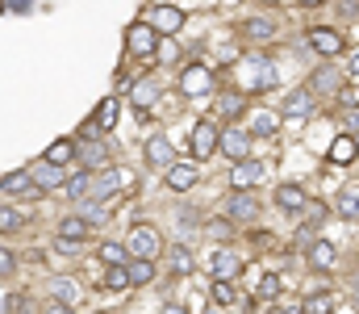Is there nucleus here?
Segmentation results:
<instances>
[{"label":"nucleus","mask_w":359,"mask_h":314,"mask_svg":"<svg viewBox=\"0 0 359 314\" xmlns=\"http://www.w3.org/2000/svg\"><path fill=\"white\" fill-rule=\"evenodd\" d=\"M234 84H238L243 97L264 93V89L276 84V63H271L268 55H247V59H238V67H234Z\"/></svg>","instance_id":"1"},{"label":"nucleus","mask_w":359,"mask_h":314,"mask_svg":"<svg viewBox=\"0 0 359 314\" xmlns=\"http://www.w3.org/2000/svg\"><path fill=\"white\" fill-rule=\"evenodd\" d=\"M126 251H130L134 260H155V256L163 251V235H159L151 222H138V226L130 230V239H126Z\"/></svg>","instance_id":"2"},{"label":"nucleus","mask_w":359,"mask_h":314,"mask_svg":"<svg viewBox=\"0 0 359 314\" xmlns=\"http://www.w3.org/2000/svg\"><path fill=\"white\" fill-rule=\"evenodd\" d=\"M126 189H130V172H117V168H113V172H100V176H92L88 197H84V202H100V206H104L113 193H126Z\"/></svg>","instance_id":"3"},{"label":"nucleus","mask_w":359,"mask_h":314,"mask_svg":"<svg viewBox=\"0 0 359 314\" xmlns=\"http://www.w3.org/2000/svg\"><path fill=\"white\" fill-rule=\"evenodd\" d=\"M126 46H130V55H142V59H151V55H155V46H159V34H155V25H151V21H134V25L126 30Z\"/></svg>","instance_id":"4"},{"label":"nucleus","mask_w":359,"mask_h":314,"mask_svg":"<svg viewBox=\"0 0 359 314\" xmlns=\"http://www.w3.org/2000/svg\"><path fill=\"white\" fill-rule=\"evenodd\" d=\"M188 147H192V155H196V159H209V155L222 147V130H217V126H209V122H196V126H192V134H188Z\"/></svg>","instance_id":"5"},{"label":"nucleus","mask_w":359,"mask_h":314,"mask_svg":"<svg viewBox=\"0 0 359 314\" xmlns=\"http://www.w3.org/2000/svg\"><path fill=\"white\" fill-rule=\"evenodd\" d=\"M209 89H213V72H209L205 63H192V67L180 76V93H184V97H205Z\"/></svg>","instance_id":"6"},{"label":"nucleus","mask_w":359,"mask_h":314,"mask_svg":"<svg viewBox=\"0 0 359 314\" xmlns=\"http://www.w3.org/2000/svg\"><path fill=\"white\" fill-rule=\"evenodd\" d=\"M305 42H309V46H313L322 59H334V55L343 51V34H339V30H326V25L309 30V34H305Z\"/></svg>","instance_id":"7"},{"label":"nucleus","mask_w":359,"mask_h":314,"mask_svg":"<svg viewBox=\"0 0 359 314\" xmlns=\"http://www.w3.org/2000/svg\"><path fill=\"white\" fill-rule=\"evenodd\" d=\"M259 181H264V164H259V159H243V164H234V172H230L234 193H251Z\"/></svg>","instance_id":"8"},{"label":"nucleus","mask_w":359,"mask_h":314,"mask_svg":"<svg viewBox=\"0 0 359 314\" xmlns=\"http://www.w3.org/2000/svg\"><path fill=\"white\" fill-rule=\"evenodd\" d=\"M305 260H309L318 273H334V268H339V247H334V243H326V239H318V243H309V247H305Z\"/></svg>","instance_id":"9"},{"label":"nucleus","mask_w":359,"mask_h":314,"mask_svg":"<svg viewBox=\"0 0 359 314\" xmlns=\"http://www.w3.org/2000/svg\"><path fill=\"white\" fill-rule=\"evenodd\" d=\"M76 159H80L84 172H104V168H109V147L96 143V138H92V143H80V147H76Z\"/></svg>","instance_id":"10"},{"label":"nucleus","mask_w":359,"mask_h":314,"mask_svg":"<svg viewBox=\"0 0 359 314\" xmlns=\"http://www.w3.org/2000/svg\"><path fill=\"white\" fill-rule=\"evenodd\" d=\"M217 151H226L234 164H243V159H251V130H226L222 134V147Z\"/></svg>","instance_id":"11"},{"label":"nucleus","mask_w":359,"mask_h":314,"mask_svg":"<svg viewBox=\"0 0 359 314\" xmlns=\"http://www.w3.org/2000/svg\"><path fill=\"white\" fill-rule=\"evenodd\" d=\"M259 214V197L255 193H234L226 202V222H251Z\"/></svg>","instance_id":"12"},{"label":"nucleus","mask_w":359,"mask_h":314,"mask_svg":"<svg viewBox=\"0 0 359 314\" xmlns=\"http://www.w3.org/2000/svg\"><path fill=\"white\" fill-rule=\"evenodd\" d=\"M147 21L155 25V34H176V30H184V13H180L176 4H159V8H151Z\"/></svg>","instance_id":"13"},{"label":"nucleus","mask_w":359,"mask_h":314,"mask_svg":"<svg viewBox=\"0 0 359 314\" xmlns=\"http://www.w3.org/2000/svg\"><path fill=\"white\" fill-rule=\"evenodd\" d=\"M213 273H217V281H238V273H243V256L230 251V247H217V251H213Z\"/></svg>","instance_id":"14"},{"label":"nucleus","mask_w":359,"mask_h":314,"mask_svg":"<svg viewBox=\"0 0 359 314\" xmlns=\"http://www.w3.org/2000/svg\"><path fill=\"white\" fill-rule=\"evenodd\" d=\"M276 206L288 209V214L305 209V206H309V193H305V185H280V189H276Z\"/></svg>","instance_id":"15"},{"label":"nucleus","mask_w":359,"mask_h":314,"mask_svg":"<svg viewBox=\"0 0 359 314\" xmlns=\"http://www.w3.org/2000/svg\"><path fill=\"white\" fill-rule=\"evenodd\" d=\"M196 185V164H172L168 168V189L172 193H188Z\"/></svg>","instance_id":"16"},{"label":"nucleus","mask_w":359,"mask_h":314,"mask_svg":"<svg viewBox=\"0 0 359 314\" xmlns=\"http://www.w3.org/2000/svg\"><path fill=\"white\" fill-rule=\"evenodd\" d=\"M313 105H318L313 89H297V93H288V101H284L280 113H288V117H305V113H313Z\"/></svg>","instance_id":"17"},{"label":"nucleus","mask_w":359,"mask_h":314,"mask_svg":"<svg viewBox=\"0 0 359 314\" xmlns=\"http://www.w3.org/2000/svg\"><path fill=\"white\" fill-rule=\"evenodd\" d=\"M147 164L151 168H172L176 159H172V143L163 138V134H155L151 143H147Z\"/></svg>","instance_id":"18"},{"label":"nucleus","mask_w":359,"mask_h":314,"mask_svg":"<svg viewBox=\"0 0 359 314\" xmlns=\"http://www.w3.org/2000/svg\"><path fill=\"white\" fill-rule=\"evenodd\" d=\"M130 101L138 109V117H147V109L159 101V89L151 84V80H134V93H130Z\"/></svg>","instance_id":"19"},{"label":"nucleus","mask_w":359,"mask_h":314,"mask_svg":"<svg viewBox=\"0 0 359 314\" xmlns=\"http://www.w3.org/2000/svg\"><path fill=\"white\" fill-rule=\"evenodd\" d=\"M326 155H330V164H351V159L359 155V143L351 138V134H339V138L330 143V151H326Z\"/></svg>","instance_id":"20"},{"label":"nucleus","mask_w":359,"mask_h":314,"mask_svg":"<svg viewBox=\"0 0 359 314\" xmlns=\"http://www.w3.org/2000/svg\"><path fill=\"white\" fill-rule=\"evenodd\" d=\"M238 34H243V38L264 42V38H271V34H276V21H271V17H251V21H243V25H238Z\"/></svg>","instance_id":"21"},{"label":"nucleus","mask_w":359,"mask_h":314,"mask_svg":"<svg viewBox=\"0 0 359 314\" xmlns=\"http://www.w3.org/2000/svg\"><path fill=\"white\" fill-rule=\"evenodd\" d=\"M309 89H313V97H318V93H339V89H343V80H339V72H334V67H318V72H313V80H309Z\"/></svg>","instance_id":"22"},{"label":"nucleus","mask_w":359,"mask_h":314,"mask_svg":"<svg viewBox=\"0 0 359 314\" xmlns=\"http://www.w3.org/2000/svg\"><path fill=\"white\" fill-rule=\"evenodd\" d=\"M84 235H88V222H84L80 214H72V218L59 222V243H80Z\"/></svg>","instance_id":"23"},{"label":"nucleus","mask_w":359,"mask_h":314,"mask_svg":"<svg viewBox=\"0 0 359 314\" xmlns=\"http://www.w3.org/2000/svg\"><path fill=\"white\" fill-rule=\"evenodd\" d=\"M243 105H247V97L234 89V93H217V101H213V113H222V117H238L243 113Z\"/></svg>","instance_id":"24"},{"label":"nucleus","mask_w":359,"mask_h":314,"mask_svg":"<svg viewBox=\"0 0 359 314\" xmlns=\"http://www.w3.org/2000/svg\"><path fill=\"white\" fill-rule=\"evenodd\" d=\"M117 109H121V105H117V97H104V101L96 105L92 122H96L100 130H113V126H117Z\"/></svg>","instance_id":"25"},{"label":"nucleus","mask_w":359,"mask_h":314,"mask_svg":"<svg viewBox=\"0 0 359 314\" xmlns=\"http://www.w3.org/2000/svg\"><path fill=\"white\" fill-rule=\"evenodd\" d=\"M76 147H80V143H72V138H59V143H50V147H46V164L63 168V164L76 155Z\"/></svg>","instance_id":"26"},{"label":"nucleus","mask_w":359,"mask_h":314,"mask_svg":"<svg viewBox=\"0 0 359 314\" xmlns=\"http://www.w3.org/2000/svg\"><path fill=\"white\" fill-rule=\"evenodd\" d=\"M100 285H109V289H126V285H134V281H130V264H109Z\"/></svg>","instance_id":"27"},{"label":"nucleus","mask_w":359,"mask_h":314,"mask_svg":"<svg viewBox=\"0 0 359 314\" xmlns=\"http://www.w3.org/2000/svg\"><path fill=\"white\" fill-rule=\"evenodd\" d=\"M334 310V294H309L301 302V314H330Z\"/></svg>","instance_id":"28"},{"label":"nucleus","mask_w":359,"mask_h":314,"mask_svg":"<svg viewBox=\"0 0 359 314\" xmlns=\"http://www.w3.org/2000/svg\"><path fill=\"white\" fill-rule=\"evenodd\" d=\"M55 302L76 306V302H80V285H76V281H67V277H59V281H55Z\"/></svg>","instance_id":"29"},{"label":"nucleus","mask_w":359,"mask_h":314,"mask_svg":"<svg viewBox=\"0 0 359 314\" xmlns=\"http://www.w3.org/2000/svg\"><path fill=\"white\" fill-rule=\"evenodd\" d=\"M29 176H34V189H50V185H59V168L46 164V159H42V168H34Z\"/></svg>","instance_id":"30"},{"label":"nucleus","mask_w":359,"mask_h":314,"mask_svg":"<svg viewBox=\"0 0 359 314\" xmlns=\"http://www.w3.org/2000/svg\"><path fill=\"white\" fill-rule=\"evenodd\" d=\"M130 281L134 285H151L155 281V260H134L130 264Z\"/></svg>","instance_id":"31"},{"label":"nucleus","mask_w":359,"mask_h":314,"mask_svg":"<svg viewBox=\"0 0 359 314\" xmlns=\"http://www.w3.org/2000/svg\"><path fill=\"white\" fill-rule=\"evenodd\" d=\"M209 298H213L217 306H234V302H238V289H234L230 281H213V289H209Z\"/></svg>","instance_id":"32"},{"label":"nucleus","mask_w":359,"mask_h":314,"mask_svg":"<svg viewBox=\"0 0 359 314\" xmlns=\"http://www.w3.org/2000/svg\"><path fill=\"white\" fill-rule=\"evenodd\" d=\"M88 185H92L88 172H76V176L63 185V193H67V197H76V202H84V197H88Z\"/></svg>","instance_id":"33"},{"label":"nucleus","mask_w":359,"mask_h":314,"mask_svg":"<svg viewBox=\"0 0 359 314\" xmlns=\"http://www.w3.org/2000/svg\"><path fill=\"white\" fill-rule=\"evenodd\" d=\"M280 130V113H255L251 117V134H276Z\"/></svg>","instance_id":"34"},{"label":"nucleus","mask_w":359,"mask_h":314,"mask_svg":"<svg viewBox=\"0 0 359 314\" xmlns=\"http://www.w3.org/2000/svg\"><path fill=\"white\" fill-rule=\"evenodd\" d=\"M0 189H4V193H25V189H34V176H29V172H13V176L0 181Z\"/></svg>","instance_id":"35"},{"label":"nucleus","mask_w":359,"mask_h":314,"mask_svg":"<svg viewBox=\"0 0 359 314\" xmlns=\"http://www.w3.org/2000/svg\"><path fill=\"white\" fill-rule=\"evenodd\" d=\"M21 222H25V218H21L13 206H0V235H13V230H21Z\"/></svg>","instance_id":"36"},{"label":"nucleus","mask_w":359,"mask_h":314,"mask_svg":"<svg viewBox=\"0 0 359 314\" xmlns=\"http://www.w3.org/2000/svg\"><path fill=\"white\" fill-rule=\"evenodd\" d=\"M334 209H339V218H359V197L355 193H339Z\"/></svg>","instance_id":"37"},{"label":"nucleus","mask_w":359,"mask_h":314,"mask_svg":"<svg viewBox=\"0 0 359 314\" xmlns=\"http://www.w3.org/2000/svg\"><path fill=\"white\" fill-rule=\"evenodd\" d=\"M126 256H130L126 243H104V247H100V260H104V264H126Z\"/></svg>","instance_id":"38"},{"label":"nucleus","mask_w":359,"mask_h":314,"mask_svg":"<svg viewBox=\"0 0 359 314\" xmlns=\"http://www.w3.org/2000/svg\"><path fill=\"white\" fill-rule=\"evenodd\" d=\"M172 268H176V273H192V256H188L184 247H172Z\"/></svg>","instance_id":"39"},{"label":"nucleus","mask_w":359,"mask_h":314,"mask_svg":"<svg viewBox=\"0 0 359 314\" xmlns=\"http://www.w3.org/2000/svg\"><path fill=\"white\" fill-rule=\"evenodd\" d=\"M255 294H259V298H264V302H268V298H276V294H280V277H264V281H259V289H255Z\"/></svg>","instance_id":"40"},{"label":"nucleus","mask_w":359,"mask_h":314,"mask_svg":"<svg viewBox=\"0 0 359 314\" xmlns=\"http://www.w3.org/2000/svg\"><path fill=\"white\" fill-rule=\"evenodd\" d=\"M13 268H17L13 251H8V247H0V277H13Z\"/></svg>","instance_id":"41"},{"label":"nucleus","mask_w":359,"mask_h":314,"mask_svg":"<svg viewBox=\"0 0 359 314\" xmlns=\"http://www.w3.org/2000/svg\"><path fill=\"white\" fill-rule=\"evenodd\" d=\"M347 72H359V46L347 55Z\"/></svg>","instance_id":"42"},{"label":"nucleus","mask_w":359,"mask_h":314,"mask_svg":"<svg viewBox=\"0 0 359 314\" xmlns=\"http://www.w3.org/2000/svg\"><path fill=\"white\" fill-rule=\"evenodd\" d=\"M46 314H76V310H72V306H63V302H55V306H50Z\"/></svg>","instance_id":"43"},{"label":"nucleus","mask_w":359,"mask_h":314,"mask_svg":"<svg viewBox=\"0 0 359 314\" xmlns=\"http://www.w3.org/2000/svg\"><path fill=\"white\" fill-rule=\"evenodd\" d=\"M301 4H305V8H318V4H322V0H301Z\"/></svg>","instance_id":"44"},{"label":"nucleus","mask_w":359,"mask_h":314,"mask_svg":"<svg viewBox=\"0 0 359 314\" xmlns=\"http://www.w3.org/2000/svg\"><path fill=\"white\" fill-rule=\"evenodd\" d=\"M163 314H184V310H180V306H172V310H163Z\"/></svg>","instance_id":"45"},{"label":"nucleus","mask_w":359,"mask_h":314,"mask_svg":"<svg viewBox=\"0 0 359 314\" xmlns=\"http://www.w3.org/2000/svg\"><path fill=\"white\" fill-rule=\"evenodd\" d=\"M259 4H280V0H259Z\"/></svg>","instance_id":"46"},{"label":"nucleus","mask_w":359,"mask_h":314,"mask_svg":"<svg viewBox=\"0 0 359 314\" xmlns=\"http://www.w3.org/2000/svg\"><path fill=\"white\" fill-rule=\"evenodd\" d=\"M205 314H217V310H205Z\"/></svg>","instance_id":"47"},{"label":"nucleus","mask_w":359,"mask_h":314,"mask_svg":"<svg viewBox=\"0 0 359 314\" xmlns=\"http://www.w3.org/2000/svg\"><path fill=\"white\" fill-rule=\"evenodd\" d=\"M355 143H359V138H355Z\"/></svg>","instance_id":"48"}]
</instances>
